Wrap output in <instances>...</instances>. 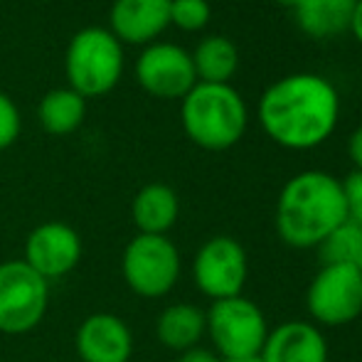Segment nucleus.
<instances>
[{
	"instance_id": "nucleus-22",
	"label": "nucleus",
	"mask_w": 362,
	"mask_h": 362,
	"mask_svg": "<svg viewBox=\"0 0 362 362\" xmlns=\"http://www.w3.org/2000/svg\"><path fill=\"white\" fill-rule=\"evenodd\" d=\"M20 136V111L8 94L0 91V151L10 148Z\"/></svg>"
},
{
	"instance_id": "nucleus-1",
	"label": "nucleus",
	"mask_w": 362,
	"mask_h": 362,
	"mask_svg": "<svg viewBox=\"0 0 362 362\" xmlns=\"http://www.w3.org/2000/svg\"><path fill=\"white\" fill-rule=\"evenodd\" d=\"M338 119V89L313 72L284 76L259 99V124L264 134L288 151H308L328 141Z\"/></svg>"
},
{
	"instance_id": "nucleus-8",
	"label": "nucleus",
	"mask_w": 362,
	"mask_h": 362,
	"mask_svg": "<svg viewBox=\"0 0 362 362\" xmlns=\"http://www.w3.org/2000/svg\"><path fill=\"white\" fill-rule=\"evenodd\" d=\"M305 305L315 323L340 328L362 313V276L353 264L323 267L310 281Z\"/></svg>"
},
{
	"instance_id": "nucleus-12",
	"label": "nucleus",
	"mask_w": 362,
	"mask_h": 362,
	"mask_svg": "<svg viewBox=\"0 0 362 362\" xmlns=\"http://www.w3.org/2000/svg\"><path fill=\"white\" fill-rule=\"evenodd\" d=\"M74 350L81 362H129L134 355V333L116 313H91L79 323Z\"/></svg>"
},
{
	"instance_id": "nucleus-13",
	"label": "nucleus",
	"mask_w": 362,
	"mask_h": 362,
	"mask_svg": "<svg viewBox=\"0 0 362 362\" xmlns=\"http://www.w3.org/2000/svg\"><path fill=\"white\" fill-rule=\"evenodd\" d=\"M170 25V0H114L111 35L119 42L153 45Z\"/></svg>"
},
{
	"instance_id": "nucleus-21",
	"label": "nucleus",
	"mask_w": 362,
	"mask_h": 362,
	"mask_svg": "<svg viewBox=\"0 0 362 362\" xmlns=\"http://www.w3.org/2000/svg\"><path fill=\"white\" fill-rule=\"evenodd\" d=\"M212 18L207 0H170V25L185 33H200Z\"/></svg>"
},
{
	"instance_id": "nucleus-19",
	"label": "nucleus",
	"mask_w": 362,
	"mask_h": 362,
	"mask_svg": "<svg viewBox=\"0 0 362 362\" xmlns=\"http://www.w3.org/2000/svg\"><path fill=\"white\" fill-rule=\"evenodd\" d=\"M86 116V99L74 89H52L37 106V119L47 134L69 136L81 126Z\"/></svg>"
},
{
	"instance_id": "nucleus-4",
	"label": "nucleus",
	"mask_w": 362,
	"mask_h": 362,
	"mask_svg": "<svg viewBox=\"0 0 362 362\" xmlns=\"http://www.w3.org/2000/svg\"><path fill=\"white\" fill-rule=\"evenodd\" d=\"M69 89L84 99L104 96L119 84L124 72V47L104 28H84L72 37L64 57Z\"/></svg>"
},
{
	"instance_id": "nucleus-18",
	"label": "nucleus",
	"mask_w": 362,
	"mask_h": 362,
	"mask_svg": "<svg viewBox=\"0 0 362 362\" xmlns=\"http://www.w3.org/2000/svg\"><path fill=\"white\" fill-rule=\"evenodd\" d=\"M190 57L197 81H205V84H229V79L237 74L239 67L237 45L222 35L205 37Z\"/></svg>"
},
{
	"instance_id": "nucleus-15",
	"label": "nucleus",
	"mask_w": 362,
	"mask_h": 362,
	"mask_svg": "<svg viewBox=\"0 0 362 362\" xmlns=\"http://www.w3.org/2000/svg\"><path fill=\"white\" fill-rule=\"evenodd\" d=\"M180 215V200L165 182H148L136 192L131 202V219L139 234H163L168 237Z\"/></svg>"
},
{
	"instance_id": "nucleus-6",
	"label": "nucleus",
	"mask_w": 362,
	"mask_h": 362,
	"mask_svg": "<svg viewBox=\"0 0 362 362\" xmlns=\"http://www.w3.org/2000/svg\"><path fill=\"white\" fill-rule=\"evenodd\" d=\"M207 318V335L222 360L259 358L269 325L262 308L244 296L212 300Z\"/></svg>"
},
{
	"instance_id": "nucleus-16",
	"label": "nucleus",
	"mask_w": 362,
	"mask_h": 362,
	"mask_svg": "<svg viewBox=\"0 0 362 362\" xmlns=\"http://www.w3.org/2000/svg\"><path fill=\"white\" fill-rule=\"evenodd\" d=\"M207 333L205 310L192 303H173L160 310L156 320V338L163 348L185 353L197 348L202 335Z\"/></svg>"
},
{
	"instance_id": "nucleus-17",
	"label": "nucleus",
	"mask_w": 362,
	"mask_h": 362,
	"mask_svg": "<svg viewBox=\"0 0 362 362\" xmlns=\"http://www.w3.org/2000/svg\"><path fill=\"white\" fill-rule=\"evenodd\" d=\"M358 0H298L296 23L313 40H333L348 33Z\"/></svg>"
},
{
	"instance_id": "nucleus-25",
	"label": "nucleus",
	"mask_w": 362,
	"mask_h": 362,
	"mask_svg": "<svg viewBox=\"0 0 362 362\" xmlns=\"http://www.w3.org/2000/svg\"><path fill=\"white\" fill-rule=\"evenodd\" d=\"M348 151H350V158H353V163L358 165V170H362V124L353 131V136H350Z\"/></svg>"
},
{
	"instance_id": "nucleus-7",
	"label": "nucleus",
	"mask_w": 362,
	"mask_h": 362,
	"mask_svg": "<svg viewBox=\"0 0 362 362\" xmlns=\"http://www.w3.org/2000/svg\"><path fill=\"white\" fill-rule=\"evenodd\" d=\"M49 281L23 259L0 262V333L25 335L47 315Z\"/></svg>"
},
{
	"instance_id": "nucleus-29",
	"label": "nucleus",
	"mask_w": 362,
	"mask_h": 362,
	"mask_svg": "<svg viewBox=\"0 0 362 362\" xmlns=\"http://www.w3.org/2000/svg\"><path fill=\"white\" fill-rule=\"evenodd\" d=\"M355 269H358V272H360V276H362V254H360V259H358V262H355Z\"/></svg>"
},
{
	"instance_id": "nucleus-20",
	"label": "nucleus",
	"mask_w": 362,
	"mask_h": 362,
	"mask_svg": "<svg viewBox=\"0 0 362 362\" xmlns=\"http://www.w3.org/2000/svg\"><path fill=\"white\" fill-rule=\"evenodd\" d=\"M315 249H318L323 267H340V264H353L355 267V262L362 254V227L345 219Z\"/></svg>"
},
{
	"instance_id": "nucleus-11",
	"label": "nucleus",
	"mask_w": 362,
	"mask_h": 362,
	"mask_svg": "<svg viewBox=\"0 0 362 362\" xmlns=\"http://www.w3.org/2000/svg\"><path fill=\"white\" fill-rule=\"evenodd\" d=\"M81 237L67 222H42L28 234L23 262L47 281L72 274L81 262Z\"/></svg>"
},
{
	"instance_id": "nucleus-5",
	"label": "nucleus",
	"mask_w": 362,
	"mask_h": 362,
	"mask_svg": "<svg viewBox=\"0 0 362 362\" xmlns=\"http://www.w3.org/2000/svg\"><path fill=\"white\" fill-rule=\"evenodd\" d=\"M180 252L163 234H136L124 249L121 274L141 298H163L180 279Z\"/></svg>"
},
{
	"instance_id": "nucleus-27",
	"label": "nucleus",
	"mask_w": 362,
	"mask_h": 362,
	"mask_svg": "<svg viewBox=\"0 0 362 362\" xmlns=\"http://www.w3.org/2000/svg\"><path fill=\"white\" fill-rule=\"evenodd\" d=\"M274 3H279V5H286V8H296V3H298V0H274Z\"/></svg>"
},
{
	"instance_id": "nucleus-9",
	"label": "nucleus",
	"mask_w": 362,
	"mask_h": 362,
	"mask_svg": "<svg viewBox=\"0 0 362 362\" xmlns=\"http://www.w3.org/2000/svg\"><path fill=\"white\" fill-rule=\"evenodd\" d=\"M249 276V262L244 247L234 237H212L197 249L192 259V279L200 293L212 300L242 296Z\"/></svg>"
},
{
	"instance_id": "nucleus-23",
	"label": "nucleus",
	"mask_w": 362,
	"mask_h": 362,
	"mask_svg": "<svg viewBox=\"0 0 362 362\" xmlns=\"http://www.w3.org/2000/svg\"><path fill=\"white\" fill-rule=\"evenodd\" d=\"M343 182L345 205H348V219L362 227V170H353Z\"/></svg>"
},
{
	"instance_id": "nucleus-14",
	"label": "nucleus",
	"mask_w": 362,
	"mask_h": 362,
	"mask_svg": "<svg viewBox=\"0 0 362 362\" xmlns=\"http://www.w3.org/2000/svg\"><path fill=\"white\" fill-rule=\"evenodd\" d=\"M262 362H328V343L313 323L288 320L269 330L264 348L259 353Z\"/></svg>"
},
{
	"instance_id": "nucleus-24",
	"label": "nucleus",
	"mask_w": 362,
	"mask_h": 362,
	"mask_svg": "<svg viewBox=\"0 0 362 362\" xmlns=\"http://www.w3.org/2000/svg\"><path fill=\"white\" fill-rule=\"evenodd\" d=\"M177 362H222V358H219L217 353H212V350L197 345V348H190V350H185V353H180Z\"/></svg>"
},
{
	"instance_id": "nucleus-3",
	"label": "nucleus",
	"mask_w": 362,
	"mask_h": 362,
	"mask_svg": "<svg viewBox=\"0 0 362 362\" xmlns=\"http://www.w3.org/2000/svg\"><path fill=\"white\" fill-rule=\"evenodd\" d=\"M180 121L195 146L227 151L247 131V104L232 84L197 81L182 99Z\"/></svg>"
},
{
	"instance_id": "nucleus-10",
	"label": "nucleus",
	"mask_w": 362,
	"mask_h": 362,
	"mask_svg": "<svg viewBox=\"0 0 362 362\" xmlns=\"http://www.w3.org/2000/svg\"><path fill=\"white\" fill-rule=\"evenodd\" d=\"M136 79L151 96L165 101H182L197 84L190 52L173 42L148 45L136 62Z\"/></svg>"
},
{
	"instance_id": "nucleus-2",
	"label": "nucleus",
	"mask_w": 362,
	"mask_h": 362,
	"mask_svg": "<svg viewBox=\"0 0 362 362\" xmlns=\"http://www.w3.org/2000/svg\"><path fill=\"white\" fill-rule=\"evenodd\" d=\"M348 219L343 182L323 170H303L281 187L276 232L293 249H315Z\"/></svg>"
},
{
	"instance_id": "nucleus-26",
	"label": "nucleus",
	"mask_w": 362,
	"mask_h": 362,
	"mask_svg": "<svg viewBox=\"0 0 362 362\" xmlns=\"http://www.w3.org/2000/svg\"><path fill=\"white\" fill-rule=\"evenodd\" d=\"M350 33H353L355 40L362 45V0L355 3V13H353V20H350Z\"/></svg>"
},
{
	"instance_id": "nucleus-28",
	"label": "nucleus",
	"mask_w": 362,
	"mask_h": 362,
	"mask_svg": "<svg viewBox=\"0 0 362 362\" xmlns=\"http://www.w3.org/2000/svg\"><path fill=\"white\" fill-rule=\"evenodd\" d=\"M222 362H262L259 358H239V360H222Z\"/></svg>"
}]
</instances>
